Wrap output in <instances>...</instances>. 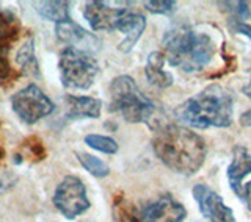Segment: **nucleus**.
<instances>
[{
	"label": "nucleus",
	"mask_w": 251,
	"mask_h": 222,
	"mask_svg": "<svg viewBox=\"0 0 251 222\" xmlns=\"http://www.w3.org/2000/svg\"><path fill=\"white\" fill-rule=\"evenodd\" d=\"M157 158L176 174L193 176L206 161L207 147L200 134L177 124L157 127L152 136Z\"/></svg>",
	"instance_id": "nucleus-1"
},
{
	"label": "nucleus",
	"mask_w": 251,
	"mask_h": 222,
	"mask_svg": "<svg viewBox=\"0 0 251 222\" xmlns=\"http://www.w3.org/2000/svg\"><path fill=\"white\" fill-rule=\"evenodd\" d=\"M165 58L171 66L184 72H198L214 58L217 44L207 33L193 30L190 25L177 23L163 36Z\"/></svg>",
	"instance_id": "nucleus-2"
},
{
	"label": "nucleus",
	"mask_w": 251,
	"mask_h": 222,
	"mask_svg": "<svg viewBox=\"0 0 251 222\" xmlns=\"http://www.w3.org/2000/svg\"><path fill=\"white\" fill-rule=\"evenodd\" d=\"M176 116L196 129H226L232 124V96L220 85H210L185 100Z\"/></svg>",
	"instance_id": "nucleus-3"
},
{
	"label": "nucleus",
	"mask_w": 251,
	"mask_h": 222,
	"mask_svg": "<svg viewBox=\"0 0 251 222\" xmlns=\"http://www.w3.org/2000/svg\"><path fill=\"white\" fill-rule=\"evenodd\" d=\"M108 96V110L112 113H120L126 121L132 124L148 122L155 111L154 104L140 91L135 80L129 75L116 77L110 83Z\"/></svg>",
	"instance_id": "nucleus-4"
},
{
	"label": "nucleus",
	"mask_w": 251,
	"mask_h": 222,
	"mask_svg": "<svg viewBox=\"0 0 251 222\" xmlns=\"http://www.w3.org/2000/svg\"><path fill=\"white\" fill-rule=\"evenodd\" d=\"M60 78L65 88L88 89L99 74V65L88 52L66 47L60 53Z\"/></svg>",
	"instance_id": "nucleus-5"
},
{
	"label": "nucleus",
	"mask_w": 251,
	"mask_h": 222,
	"mask_svg": "<svg viewBox=\"0 0 251 222\" xmlns=\"http://www.w3.org/2000/svg\"><path fill=\"white\" fill-rule=\"evenodd\" d=\"M11 108L21 121L35 124L39 119L52 114L55 105L38 85L31 83L11 97Z\"/></svg>",
	"instance_id": "nucleus-6"
},
{
	"label": "nucleus",
	"mask_w": 251,
	"mask_h": 222,
	"mask_svg": "<svg viewBox=\"0 0 251 222\" xmlns=\"http://www.w3.org/2000/svg\"><path fill=\"white\" fill-rule=\"evenodd\" d=\"M53 205L66 219H75L90 208L83 181L75 176L65 177L55 189Z\"/></svg>",
	"instance_id": "nucleus-7"
},
{
	"label": "nucleus",
	"mask_w": 251,
	"mask_h": 222,
	"mask_svg": "<svg viewBox=\"0 0 251 222\" xmlns=\"http://www.w3.org/2000/svg\"><path fill=\"white\" fill-rule=\"evenodd\" d=\"M193 197L198 202L201 215L209 222H235L234 211L227 205H225L222 196L217 194L207 185H195Z\"/></svg>",
	"instance_id": "nucleus-8"
},
{
	"label": "nucleus",
	"mask_w": 251,
	"mask_h": 222,
	"mask_svg": "<svg viewBox=\"0 0 251 222\" xmlns=\"http://www.w3.org/2000/svg\"><path fill=\"white\" fill-rule=\"evenodd\" d=\"M187 211L171 194H163L141 208L138 222H184Z\"/></svg>",
	"instance_id": "nucleus-9"
},
{
	"label": "nucleus",
	"mask_w": 251,
	"mask_h": 222,
	"mask_svg": "<svg viewBox=\"0 0 251 222\" xmlns=\"http://www.w3.org/2000/svg\"><path fill=\"white\" fill-rule=\"evenodd\" d=\"M127 8H112L104 2H90L85 5L83 16L93 30L113 31L118 30Z\"/></svg>",
	"instance_id": "nucleus-10"
},
{
	"label": "nucleus",
	"mask_w": 251,
	"mask_h": 222,
	"mask_svg": "<svg viewBox=\"0 0 251 222\" xmlns=\"http://www.w3.org/2000/svg\"><path fill=\"white\" fill-rule=\"evenodd\" d=\"M55 33H57V38L60 41L65 43L68 47H74V49H80L85 52L98 50L100 45V41L96 36L88 33L85 28L77 25L71 19L57 23L55 25Z\"/></svg>",
	"instance_id": "nucleus-11"
},
{
	"label": "nucleus",
	"mask_w": 251,
	"mask_h": 222,
	"mask_svg": "<svg viewBox=\"0 0 251 222\" xmlns=\"http://www.w3.org/2000/svg\"><path fill=\"white\" fill-rule=\"evenodd\" d=\"M145 28H146L145 16L138 13L137 10H133V8H127L120 27H118V30L123 31L126 35L123 43L120 44V50L124 53H129L133 49V45L138 43V39L143 35Z\"/></svg>",
	"instance_id": "nucleus-12"
},
{
	"label": "nucleus",
	"mask_w": 251,
	"mask_h": 222,
	"mask_svg": "<svg viewBox=\"0 0 251 222\" xmlns=\"http://www.w3.org/2000/svg\"><path fill=\"white\" fill-rule=\"evenodd\" d=\"M66 117L71 121L78 119H96L100 116L102 102L88 96H66Z\"/></svg>",
	"instance_id": "nucleus-13"
},
{
	"label": "nucleus",
	"mask_w": 251,
	"mask_h": 222,
	"mask_svg": "<svg viewBox=\"0 0 251 222\" xmlns=\"http://www.w3.org/2000/svg\"><path fill=\"white\" fill-rule=\"evenodd\" d=\"M248 174H251V154L243 146H235L232 150V161L227 168V180L239 197L243 189L240 183Z\"/></svg>",
	"instance_id": "nucleus-14"
},
{
	"label": "nucleus",
	"mask_w": 251,
	"mask_h": 222,
	"mask_svg": "<svg viewBox=\"0 0 251 222\" xmlns=\"http://www.w3.org/2000/svg\"><path fill=\"white\" fill-rule=\"evenodd\" d=\"M165 55L162 52H152L151 55L148 57V63H146V67H145V74L148 82L151 83L155 88H170L173 85V75L165 70Z\"/></svg>",
	"instance_id": "nucleus-15"
},
{
	"label": "nucleus",
	"mask_w": 251,
	"mask_h": 222,
	"mask_svg": "<svg viewBox=\"0 0 251 222\" xmlns=\"http://www.w3.org/2000/svg\"><path fill=\"white\" fill-rule=\"evenodd\" d=\"M21 25L10 11L0 13V55L8 53V47L19 35Z\"/></svg>",
	"instance_id": "nucleus-16"
},
{
	"label": "nucleus",
	"mask_w": 251,
	"mask_h": 222,
	"mask_svg": "<svg viewBox=\"0 0 251 222\" xmlns=\"http://www.w3.org/2000/svg\"><path fill=\"white\" fill-rule=\"evenodd\" d=\"M16 63L21 66L22 72L27 75H33L38 77L39 75V65L35 55V41L33 38H30L28 41H25L21 49L16 52Z\"/></svg>",
	"instance_id": "nucleus-17"
},
{
	"label": "nucleus",
	"mask_w": 251,
	"mask_h": 222,
	"mask_svg": "<svg viewBox=\"0 0 251 222\" xmlns=\"http://www.w3.org/2000/svg\"><path fill=\"white\" fill-rule=\"evenodd\" d=\"M36 11L41 18L61 23L69 21V3L68 2H39L36 3Z\"/></svg>",
	"instance_id": "nucleus-18"
},
{
	"label": "nucleus",
	"mask_w": 251,
	"mask_h": 222,
	"mask_svg": "<svg viewBox=\"0 0 251 222\" xmlns=\"http://www.w3.org/2000/svg\"><path fill=\"white\" fill-rule=\"evenodd\" d=\"M75 156L83 168L91 174V176L98 177V178H104L110 174V168L102 160H99L98 156H93L90 154H82V152H78Z\"/></svg>",
	"instance_id": "nucleus-19"
},
{
	"label": "nucleus",
	"mask_w": 251,
	"mask_h": 222,
	"mask_svg": "<svg viewBox=\"0 0 251 222\" xmlns=\"http://www.w3.org/2000/svg\"><path fill=\"white\" fill-rule=\"evenodd\" d=\"M85 142L91 149L107 155H115L118 152V149H120L118 147V142L113 138L104 136V134H88V136H85Z\"/></svg>",
	"instance_id": "nucleus-20"
},
{
	"label": "nucleus",
	"mask_w": 251,
	"mask_h": 222,
	"mask_svg": "<svg viewBox=\"0 0 251 222\" xmlns=\"http://www.w3.org/2000/svg\"><path fill=\"white\" fill-rule=\"evenodd\" d=\"M220 6H226L225 10L235 16V19L245 21L251 18V2H218Z\"/></svg>",
	"instance_id": "nucleus-21"
},
{
	"label": "nucleus",
	"mask_w": 251,
	"mask_h": 222,
	"mask_svg": "<svg viewBox=\"0 0 251 222\" xmlns=\"http://www.w3.org/2000/svg\"><path fill=\"white\" fill-rule=\"evenodd\" d=\"M177 3L175 0H151V2H145V8L152 14H163L170 16L176 11Z\"/></svg>",
	"instance_id": "nucleus-22"
},
{
	"label": "nucleus",
	"mask_w": 251,
	"mask_h": 222,
	"mask_svg": "<svg viewBox=\"0 0 251 222\" xmlns=\"http://www.w3.org/2000/svg\"><path fill=\"white\" fill-rule=\"evenodd\" d=\"M25 149H27L28 155L33 158L35 161H41L46 158V149H44L43 141L39 138H36V136L28 138L25 141Z\"/></svg>",
	"instance_id": "nucleus-23"
},
{
	"label": "nucleus",
	"mask_w": 251,
	"mask_h": 222,
	"mask_svg": "<svg viewBox=\"0 0 251 222\" xmlns=\"http://www.w3.org/2000/svg\"><path fill=\"white\" fill-rule=\"evenodd\" d=\"M229 28L234 31V33H239V35L247 36L250 41H251V25H248V23H245L243 21L231 19L229 21Z\"/></svg>",
	"instance_id": "nucleus-24"
},
{
	"label": "nucleus",
	"mask_w": 251,
	"mask_h": 222,
	"mask_svg": "<svg viewBox=\"0 0 251 222\" xmlns=\"http://www.w3.org/2000/svg\"><path fill=\"white\" fill-rule=\"evenodd\" d=\"M11 75V66L8 63L6 58V53L5 55H0V80H5Z\"/></svg>",
	"instance_id": "nucleus-25"
},
{
	"label": "nucleus",
	"mask_w": 251,
	"mask_h": 222,
	"mask_svg": "<svg viewBox=\"0 0 251 222\" xmlns=\"http://www.w3.org/2000/svg\"><path fill=\"white\" fill-rule=\"evenodd\" d=\"M240 199H243V202L247 203L248 210L251 211V181H248V183H247L245 186H243Z\"/></svg>",
	"instance_id": "nucleus-26"
},
{
	"label": "nucleus",
	"mask_w": 251,
	"mask_h": 222,
	"mask_svg": "<svg viewBox=\"0 0 251 222\" xmlns=\"http://www.w3.org/2000/svg\"><path fill=\"white\" fill-rule=\"evenodd\" d=\"M240 124L243 127H250V129H251V110L245 111V113L240 116Z\"/></svg>",
	"instance_id": "nucleus-27"
},
{
	"label": "nucleus",
	"mask_w": 251,
	"mask_h": 222,
	"mask_svg": "<svg viewBox=\"0 0 251 222\" xmlns=\"http://www.w3.org/2000/svg\"><path fill=\"white\" fill-rule=\"evenodd\" d=\"M243 94H245V96L251 100V82L248 83V85H245V86H243Z\"/></svg>",
	"instance_id": "nucleus-28"
},
{
	"label": "nucleus",
	"mask_w": 251,
	"mask_h": 222,
	"mask_svg": "<svg viewBox=\"0 0 251 222\" xmlns=\"http://www.w3.org/2000/svg\"><path fill=\"white\" fill-rule=\"evenodd\" d=\"M2 158H3V149L0 147V161H2Z\"/></svg>",
	"instance_id": "nucleus-29"
}]
</instances>
